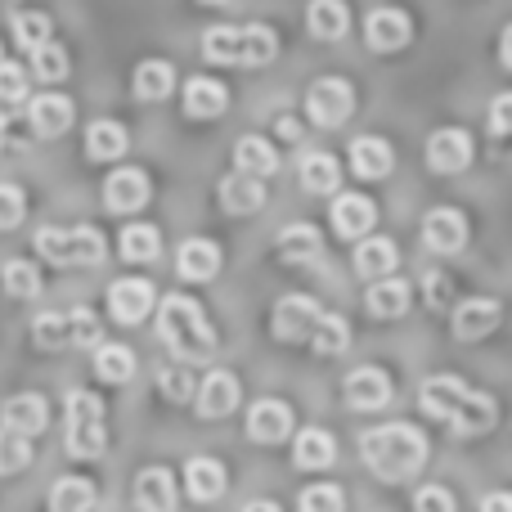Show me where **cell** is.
I'll list each match as a JSON object with an SVG mask.
<instances>
[{
	"label": "cell",
	"instance_id": "816d5d0a",
	"mask_svg": "<svg viewBox=\"0 0 512 512\" xmlns=\"http://www.w3.org/2000/svg\"><path fill=\"white\" fill-rule=\"evenodd\" d=\"M423 288H427V301H432V306H445V301H450V292H454V283H450V274L432 270L423 279Z\"/></svg>",
	"mask_w": 512,
	"mask_h": 512
},
{
	"label": "cell",
	"instance_id": "d6986e66",
	"mask_svg": "<svg viewBox=\"0 0 512 512\" xmlns=\"http://www.w3.org/2000/svg\"><path fill=\"white\" fill-rule=\"evenodd\" d=\"M328 221H333L337 239H364V234L373 230V221H378V207H373L364 194H337Z\"/></svg>",
	"mask_w": 512,
	"mask_h": 512
},
{
	"label": "cell",
	"instance_id": "f6af8a7d",
	"mask_svg": "<svg viewBox=\"0 0 512 512\" xmlns=\"http://www.w3.org/2000/svg\"><path fill=\"white\" fill-rule=\"evenodd\" d=\"M27 463H32V445H27V436L0 427V477H9V472H23Z\"/></svg>",
	"mask_w": 512,
	"mask_h": 512
},
{
	"label": "cell",
	"instance_id": "83f0119b",
	"mask_svg": "<svg viewBox=\"0 0 512 512\" xmlns=\"http://www.w3.org/2000/svg\"><path fill=\"white\" fill-rule=\"evenodd\" d=\"M279 256L288 265H315L319 256H324V239H319V230L315 225H306V221H297V225H283L279 230Z\"/></svg>",
	"mask_w": 512,
	"mask_h": 512
},
{
	"label": "cell",
	"instance_id": "d6a6232c",
	"mask_svg": "<svg viewBox=\"0 0 512 512\" xmlns=\"http://www.w3.org/2000/svg\"><path fill=\"white\" fill-rule=\"evenodd\" d=\"M234 167L243 171V176H274L279 171V153L270 149V140H261V135H243L239 144H234Z\"/></svg>",
	"mask_w": 512,
	"mask_h": 512
},
{
	"label": "cell",
	"instance_id": "b9f144b4",
	"mask_svg": "<svg viewBox=\"0 0 512 512\" xmlns=\"http://www.w3.org/2000/svg\"><path fill=\"white\" fill-rule=\"evenodd\" d=\"M158 391L167 400H176V405H185V400H194L198 391V378H194V364H167V369H158Z\"/></svg>",
	"mask_w": 512,
	"mask_h": 512
},
{
	"label": "cell",
	"instance_id": "d590c367",
	"mask_svg": "<svg viewBox=\"0 0 512 512\" xmlns=\"http://www.w3.org/2000/svg\"><path fill=\"white\" fill-rule=\"evenodd\" d=\"M117 252L126 256V261H135V265H144V261H158V252H162V234H158V225H126L122 230V239H117Z\"/></svg>",
	"mask_w": 512,
	"mask_h": 512
},
{
	"label": "cell",
	"instance_id": "ffe728a7",
	"mask_svg": "<svg viewBox=\"0 0 512 512\" xmlns=\"http://www.w3.org/2000/svg\"><path fill=\"white\" fill-rule=\"evenodd\" d=\"M176 504H180V490L167 468H144L135 477V508L140 512H176Z\"/></svg>",
	"mask_w": 512,
	"mask_h": 512
},
{
	"label": "cell",
	"instance_id": "4fadbf2b",
	"mask_svg": "<svg viewBox=\"0 0 512 512\" xmlns=\"http://www.w3.org/2000/svg\"><path fill=\"white\" fill-rule=\"evenodd\" d=\"M0 427H9V432L18 436H41L45 427H50V400L36 396V391H23V396H9L5 405H0Z\"/></svg>",
	"mask_w": 512,
	"mask_h": 512
},
{
	"label": "cell",
	"instance_id": "7402d4cb",
	"mask_svg": "<svg viewBox=\"0 0 512 512\" xmlns=\"http://www.w3.org/2000/svg\"><path fill=\"white\" fill-rule=\"evenodd\" d=\"M225 486H230V477H225V463L221 459H207V454H198V459L185 463V490H189V499H198V504H212V499L225 495Z\"/></svg>",
	"mask_w": 512,
	"mask_h": 512
},
{
	"label": "cell",
	"instance_id": "ba28073f",
	"mask_svg": "<svg viewBox=\"0 0 512 512\" xmlns=\"http://www.w3.org/2000/svg\"><path fill=\"white\" fill-rule=\"evenodd\" d=\"M342 400H346V409H355V414L387 409V400H391V373L378 369V364H360V369L346 373Z\"/></svg>",
	"mask_w": 512,
	"mask_h": 512
},
{
	"label": "cell",
	"instance_id": "91938a15",
	"mask_svg": "<svg viewBox=\"0 0 512 512\" xmlns=\"http://www.w3.org/2000/svg\"><path fill=\"white\" fill-rule=\"evenodd\" d=\"M0 59H5V54H0Z\"/></svg>",
	"mask_w": 512,
	"mask_h": 512
},
{
	"label": "cell",
	"instance_id": "6da1fadb",
	"mask_svg": "<svg viewBox=\"0 0 512 512\" xmlns=\"http://www.w3.org/2000/svg\"><path fill=\"white\" fill-rule=\"evenodd\" d=\"M418 405H423L427 418L445 423V432L459 436V441L490 432V427H495V418H499L495 400H490L486 391L459 382L454 373H436V378H427L423 387H418Z\"/></svg>",
	"mask_w": 512,
	"mask_h": 512
},
{
	"label": "cell",
	"instance_id": "60d3db41",
	"mask_svg": "<svg viewBox=\"0 0 512 512\" xmlns=\"http://www.w3.org/2000/svg\"><path fill=\"white\" fill-rule=\"evenodd\" d=\"M9 32H14V45H23V50L32 54L36 45L50 41L54 23L45 14H36V9H18V14H9Z\"/></svg>",
	"mask_w": 512,
	"mask_h": 512
},
{
	"label": "cell",
	"instance_id": "8fae6325",
	"mask_svg": "<svg viewBox=\"0 0 512 512\" xmlns=\"http://www.w3.org/2000/svg\"><path fill=\"white\" fill-rule=\"evenodd\" d=\"M153 306H158V292H153L149 279L108 283V315H113L117 324H140V319H149Z\"/></svg>",
	"mask_w": 512,
	"mask_h": 512
},
{
	"label": "cell",
	"instance_id": "d4e9b609",
	"mask_svg": "<svg viewBox=\"0 0 512 512\" xmlns=\"http://www.w3.org/2000/svg\"><path fill=\"white\" fill-rule=\"evenodd\" d=\"M216 194H221V207L230 216H252V212H261V207H265V180L234 171V176L221 180V189H216Z\"/></svg>",
	"mask_w": 512,
	"mask_h": 512
},
{
	"label": "cell",
	"instance_id": "74e56055",
	"mask_svg": "<svg viewBox=\"0 0 512 512\" xmlns=\"http://www.w3.org/2000/svg\"><path fill=\"white\" fill-rule=\"evenodd\" d=\"M95 373L104 382H131L135 373V351L122 342H99L95 346Z\"/></svg>",
	"mask_w": 512,
	"mask_h": 512
},
{
	"label": "cell",
	"instance_id": "e575fe53",
	"mask_svg": "<svg viewBox=\"0 0 512 512\" xmlns=\"http://www.w3.org/2000/svg\"><path fill=\"white\" fill-rule=\"evenodd\" d=\"M306 342H310V351L324 355V360H328V355H342L346 346H351V324H346L342 315H328V310H324V315L315 319V328H310Z\"/></svg>",
	"mask_w": 512,
	"mask_h": 512
},
{
	"label": "cell",
	"instance_id": "277c9868",
	"mask_svg": "<svg viewBox=\"0 0 512 512\" xmlns=\"http://www.w3.org/2000/svg\"><path fill=\"white\" fill-rule=\"evenodd\" d=\"M279 54V36L265 23L248 27H207L203 36V59L207 63H234V68H256Z\"/></svg>",
	"mask_w": 512,
	"mask_h": 512
},
{
	"label": "cell",
	"instance_id": "ab89813d",
	"mask_svg": "<svg viewBox=\"0 0 512 512\" xmlns=\"http://www.w3.org/2000/svg\"><path fill=\"white\" fill-rule=\"evenodd\" d=\"M0 288L9 292L14 301H32L36 292H41V270H36L32 261H5L0 265Z\"/></svg>",
	"mask_w": 512,
	"mask_h": 512
},
{
	"label": "cell",
	"instance_id": "4dcf8cb0",
	"mask_svg": "<svg viewBox=\"0 0 512 512\" xmlns=\"http://www.w3.org/2000/svg\"><path fill=\"white\" fill-rule=\"evenodd\" d=\"M126 144H131L126 126L113 122V117H99V122H90V131H86V158L113 162V158H122L126 153Z\"/></svg>",
	"mask_w": 512,
	"mask_h": 512
},
{
	"label": "cell",
	"instance_id": "7c38bea8",
	"mask_svg": "<svg viewBox=\"0 0 512 512\" xmlns=\"http://www.w3.org/2000/svg\"><path fill=\"white\" fill-rule=\"evenodd\" d=\"M499 319H504V310H499L495 297H468L454 306L450 328L459 342H481V337H490L499 328Z\"/></svg>",
	"mask_w": 512,
	"mask_h": 512
},
{
	"label": "cell",
	"instance_id": "7bdbcfd3",
	"mask_svg": "<svg viewBox=\"0 0 512 512\" xmlns=\"http://www.w3.org/2000/svg\"><path fill=\"white\" fill-rule=\"evenodd\" d=\"M32 337L41 351H63V346H72V328H68V310H50V315H36L32 324Z\"/></svg>",
	"mask_w": 512,
	"mask_h": 512
},
{
	"label": "cell",
	"instance_id": "8992f818",
	"mask_svg": "<svg viewBox=\"0 0 512 512\" xmlns=\"http://www.w3.org/2000/svg\"><path fill=\"white\" fill-rule=\"evenodd\" d=\"M108 450L104 400L95 391H72L68 396V454L72 459H99Z\"/></svg>",
	"mask_w": 512,
	"mask_h": 512
},
{
	"label": "cell",
	"instance_id": "f907efd6",
	"mask_svg": "<svg viewBox=\"0 0 512 512\" xmlns=\"http://www.w3.org/2000/svg\"><path fill=\"white\" fill-rule=\"evenodd\" d=\"M414 512H454V495L445 486H423L414 495Z\"/></svg>",
	"mask_w": 512,
	"mask_h": 512
},
{
	"label": "cell",
	"instance_id": "f35d334b",
	"mask_svg": "<svg viewBox=\"0 0 512 512\" xmlns=\"http://www.w3.org/2000/svg\"><path fill=\"white\" fill-rule=\"evenodd\" d=\"M95 508V486L86 477H63L50 490V512H90Z\"/></svg>",
	"mask_w": 512,
	"mask_h": 512
},
{
	"label": "cell",
	"instance_id": "5bb4252c",
	"mask_svg": "<svg viewBox=\"0 0 512 512\" xmlns=\"http://www.w3.org/2000/svg\"><path fill=\"white\" fill-rule=\"evenodd\" d=\"M409 36H414V23H409L405 9L382 5L364 18V41L378 54H391V50H400V45H409Z\"/></svg>",
	"mask_w": 512,
	"mask_h": 512
},
{
	"label": "cell",
	"instance_id": "f546056e",
	"mask_svg": "<svg viewBox=\"0 0 512 512\" xmlns=\"http://www.w3.org/2000/svg\"><path fill=\"white\" fill-rule=\"evenodd\" d=\"M306 27L315 41H342L346 27H351V9H346L342 0H310Z\"/></svg>",
	"mask_w": 512,
	"mask_h": 512
},
{
	"label": "cell",
	"instance_id": "7dc6e473",
	"mask_svg": "<svg viewBox=\"0 0 512 512\" xmlns=\"http://www.w3.org/2000/svg\"><path fill=\"white\" fill-rule=\"evenodd\" d=\"M342 508H346V495L337 486H310L297 499V512H342Z\"/></svg>",
	"mask_w": 512,
	"mask_h": 512
},
{
	"label": "cell",
	"instance_id": "4316f807",
	"mask_svg": "<svg viewBox=\"0 0 512 512\" xmlns=\"http://www.w3.org/2000/svg\"><path fill=\"white\" fill-rule=\"evenodd\" d=\"M225 104H230V90H225L216 77H189L185 81V113L189 117L212 122V117L225 113Z\"/></svg>",
	"mask_w": 512,
	"mask_h": 512
},
{
	"label": "cell",
	"instance_id": "e0dca14e",
	"mask_svg": "<svg viewBox=\"0 0 512 512\" xmlns=\"http://www.w3.org/2000/svg\"><path fill=\"white\" fill-rule=\"evenodd\" d=\"M144 203H149V176H144L140 167H122L104 180V207L108 212L126 216V212H140Z\"/></svg>",
	"mask_w": 512,
	"mask_h": 512
},
{
	"label": "cell",
	"instance_id": "7a4b0ae2",
	"mask_svg": "<svg viewBox=\"0 0 512 512\" xmlns=\"http://www.w3.org/2000/svg\"><path fill=\"white\" fill-rule=\"evenodd\" d=\"M360 459L378 481L400 486V481L418 477V468L427 463V436L414 423L373 427V432L360 436Z\"/></svg>",
	"mask_w": 512,
	"mask_h": 512
},
{
	"label": "cell",
	"instance_id": "ee69618b",
	"mask_svg": "<svg viewBox=\"0 0 512 512\" xmlns=\"http://www.w3.org/2000/svg\"><path fill=\"white\" fill-rule=\"evenodd\" d=\"M32 77H41L45 86H50V81H63V77H68V50H63V45H54V41L36 45V50H32Z\"/></svg>",
	"mask_w": 512,
	"mask_h": 512
},
{
	"label": "cell",
	"instance_id": "db71d44e",
	"mask_svg": "<svg viewBox=\"0 0 512 512\" xmlns=\"http://www.w3.org/2000/svg\"><path fill=\"white\" fill-rule=\"evenodd\" d=\"M481 512H512L508 490H495V495H486V499H481Z\"/></svg>",
	"mask_w": 512,
	"mask_h": 512
},
{
	"label": "cell",
	"instance_id": "9c48e42d",
	"mask_svg": "<svg viewBox=\"0 0 512 512\" xmlns=\"http://www.w3.org/2000/svg\"><path fill=\"white\" fill-rule=\"evenodd\" d=\"M423 243L436 256H454L468 248V216L459 207H432L423 216Z\"/></svg>",
	"mask_w": 512,
	"mask_h": 512
},
{
	"label": "cell",
	"instance_id": "44dd1931",
	"mask_svg": "<svg viewBox=\"0 0 512 512\" xmlns=\"http://www.w3.org/2000/svg\"><path fill=\"white\" fill-rule=\"evenodd\" d=\"M27 122H32V131L41 135V140H54V135H63L72 126V99L45 90V95H36L32 104H27Z\"/></svg>",
	"mask_w": 512,
	"mask_h": 512
},
{
	"label": "cell",
	"instance_id": "ac0fdd59",
	"mask_svg": "<svg viewBox=\"0 0 512 512\" xmlns=\"http://www.w3.org/2000/svg\"><path fill=\"white\" fill-rule=\"evenodd\" d=\"M198 414L203 418H225L230 409H239V378H234L230 369H212L203 382H198Z\"/></svg>",
	"mask_w": 512,
	"mask_h": 512
},
{
	"label": "cell",
	"instance_id": "680465c9",
	"mask_svg": "<svg viewBox=\"0 0 512 512\" xmlns=\"http://www.w3.org/2000/svg\"><path fill=\"white\" fill-rule=\"evenodd\" d=\"M203 5H225V0H203Z\"/></svg>",
	"mask_w": 512,
	"mask_h": 512
},
{
	"label": "cell",
	"instance_id": "f1b7e54d",
	"mask_svg": "<svg viewBox=\"0 0 512 512\" xmlns=\"http://www.w3.org/2000/svg\"><path fill=\"white\" fill-rule=\"evenodd\" d=\"M364 310H369L373 319H400L409 310V283L400 279H373L369 292H364Z\"/></svg>",
	"mask_w": 512,
	"mask_h": 512
},
{
	"label": "cell",
	"instance_id": "52a82bcc",
	"mask_svg": "<svg viewBox=\"0 0 512 512\" xmlns=\"http://www.w3.org/2000/svg\"><path fill=\"white\" fill-rule=\"evenodd\" d=\"M306 113L315 126H342L355 113V90L342 77H319L306 90Z\"/></svg>",
	"mask_w": 512,
	"mask_h": 512
},
{
	"label": "cell",
	"instance_id": "9a60e30c",
	"mask_svg": "<svg viewBox=\"0 0 512 512\" xmlns=\"http://www.w3.org/2000/svg\"><path fill=\"white\" fill-rule=\"evenodd\" d=\"M248 436L256 445H279L292 436V405L288 400H256V405L248 409Z\"/></svg>",
	"mask_w": 512,
	"mask_h": 512
},
{
	"label": "cell",
	"instance_id": "cb8c5ba5",
	"mask_svg": "<svg viewBox=\"0 0 512 512\" xmlns=\"http://www.w3.org/2000/svg\"><path fill=\"white\" fill-rule=\"evenodd\" d=\"M391 167H396V153H391V144L382 135H360L351 144V171L360 180H382L391 176Z\"/></svg>",
	"mask_w": 512,
	"mask_h": 512
},
{
	"label": "cell",
	"instance_id": "5b68a950",
	"mask_svg": "<svg viewBox=\"0 0 512 512\" xmlns=\"http://www.w3.org/2000/svg\"><path fill=\"white\" fill-rule=\"evenodd\" d=\"M32 248L50 265L72 270V265H99L108 252V243L95 225H45V230H36Z\"/></svg>",
	"mask_w": 512,
	"mask_h": 512
},
{
	"label": "cell",
	"instance_id": "836d02e7",
	"mask_svg": "<svg viewBox=\"0 0 512 512\" xmlns=\"http://www.w3.org/2000/svg\"><path fill=\"white\" fill-rule=\"evenodd\" d=\"M342 185V167H337L333 153H306L301 158V189L306 194H337Z\"/></svg>",
	"mask_w": 512,
	"mask_h": 512
},
{
	"label": "cell",
	"instance_id": "bcb514c9",
	"mask_svg": "<svg viewBox=\"0 0 512 512\" xmlns=\"http://www.w3.org/2000/svg\"><path fill=\"white\" fill-rule=\"evenodd\" d=\"M68 328H72V346H99V337H104L99 315H95V310H86V306H72L68 310Z\"/></svg>",
	"mask_w": 512,
	"mask_h": 512
},
{
	"label": "cell",
	"instance_id": "c3c4849f",
	"mask_svg": "<svg viewBox=\"0 0 512 512\" xmlns=\"http://www.w3.org/2000/svg\"><path fill=\"white\" fill-rule=\"evenodd\" d=\"M23 216H27V194L18 185H9V180H0V230L23 225Z\"/></svg>",
	"mask_w": 512,
	"mask_h": 512
},
{
	"label": "cell",
	"instance_id": "6f0895ef",
	"mask_svg": "<svg viewBox=\"0 0 512 512\" xmlns=\"http://www.w3.org/2000/svg\"><path fill=\"white\" fill-rule=\"evenodd\" d=\"M5 126H9V122H5V113H0V140H5Z\"/></svg>",
	"mask_w": 512,
	"mask_h": 512
},
{
	"label": "cell",
	"instance_id": "8d00e7d4",
	"mask_svg": "<svg viewBox=\"0 0 512 512\" xmlns=\"http://www.w3.org/2000/svg\"><path fill=\"white\" fill-rule=\"evenodd\" d=\"M176 90V68L167 59H144L135 68V95L140 99H167Z\"/></svg>",
	"mask_w": 512,
	"mask_h": 512
},
{
	"label": "cell",
	"instance_id": "603a6c76",
	"mask_svg": "<svg viewBox=\"0 0 512 512\" xmlns=\"http://www.w3.org/2000/svg\"><path fill=\"white\" fill-rule=\"evenodd\" d=\"M176 270H180V279H189V283L216 279V270H221V248H216L212 239H185L176 252Z\"/></svg>",
	"mask_w": 512,
	"mask_h": 512
},
{
	"label": "cell",
	"instance_id": "2e32d148",
	"mask_svg": "<svg viewBox=\"0 0 512 512\" xmlns=\"http://www.w3.org/2000/svg\"><path fill=\"white\" fill-rule=\"evenodd\" d=\"M468 162H472V135L459 131V126H445V131H436L427 140V167L441 171V176H454Z\"/></svg>",
	"mask_w": 512,
	"mask_h": 512
},
{
	"label": "cell",
	"instance_id": "3957f363",
	"mask_svg": "<svg viewBox=\"0 0 512 512\" xmlns=\"http://www.w3.org/2000/svg\"><path fill=\"white\" fill-rule=\"evenodd\" d=\"M158 337H162V346H167L176 360H185V364L212 360L216 346H221L212 319H207L203 306H198L194 297H185V292L162 297V306H158Z\"/></svg>",
	"mask_w": 512,
	"mask_h": 512
},
{
	"label": "cell",
	"instance_id": "11a10c76",
	"mask_svg": "<svg viewBox=\"0 0 512 512\" xmlns=\"http://www.w3.org/2000/svg\"><path fill=\"white\" fill-rule=\"evenodd\" d=\"M279 135L283 140H301V126L292 122V117H279Z\"/></svg>",
	"mask_w": 512,
	"mask_h": 512
},
{
	"label": "cell",
	"instance_id": "681fc988",
	"mask_svg": "<svg viewBox=\"0 0 512 512\" xmlns=\"http://www.w3.org/2000/svg\"><path fill=\"white\" fill-rule=\"evenodd\" d=\"M23 95H27V68L0 59V104H18Z\"/></svg>",
	"mask_w": 512,
	"mask_h": 512
},
{
	"label": "cell",
	"instance_id": "9f6ffc18",
	"mask_svg": "<svg viewBox=\"0 0 512 512\" xmlns=\"http://www.w3.org/2000/svg\"><path fill=\"white\" fill-rule=\"evenodd\" d=\"M243 512H279V504H270V499H252Z\"/></svg>",
	"mask_w": 512,
	"mask_h": 512
},
{
	"label": "cell",
	"instance_id": "1f68e13d",
	"mask_svg": "<svg viewBox=\"0 0 512 512\" xmlns=\"http://www.w3.org/2000/svg\"><path fill=\"white\" fill-rule=\"evenodd\" d=\"M396 261H400V252L391 239H360V248H355V274L369 283L387 279V274L396 270Z\"/></svg>",
	"mask_w": 512,
	"mask_h": 512
},
{
	"label": "cell",
	"instance_id": "f5cc1de1",
	"mask_svg": "<svg viewBox=\"0 0 512 512\" xmlns=\"http://www.w3.org/2000/svg\"><path fill=\"white\" fill-rule=\"evenodd\" d=\"M508 104H512V99H508V95H499V99H495V113H490V131H495L499 140L508 135Z\"/></svg>",
	"mask_w": 512,
	"mask_h": 512
},
{
	"label": "cell",
	"instance_id": "484cf974",
	"mask_svg": "<svg viewBox=\"0 0 512 512\" xmlns=\"http://www.w3.org/2000/svg\"><path fill=\"white\" fill-rule=\"evenodd\" d=\"M337 459V441L324 432V427H301L297 441H292V463L301 472H324L328 463Z\"/></svg>",
	"mask_w": 512,
	"mask_h": 512
},
{
	"label": "cell",
	"instance_id": "30bf717a",
	"mask_svg": "<svg viewBox=\"0 0 512 512\" xmlns=\"http://www.w3.org/2000/svg\"><path fill=\"white\" fill-rule=\"evenodd\" d=\"M319 315H324V310H319L315 297H306V292H288V297L274 306L270 328H274V337H279V342H306Z\"/></svg>",
	"mask_w": 512,
	"mask_h": 512
}]
</instances>
